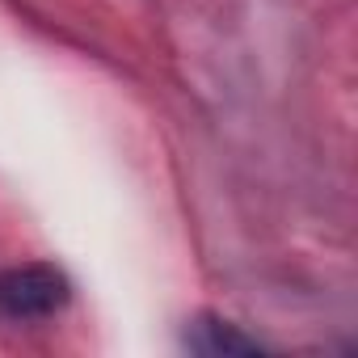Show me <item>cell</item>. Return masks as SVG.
Masks as SVG:
<instances>
[{
    "mask_svg": "<svg viewBox=\"0 0 358 358\" xmlns=\"http://www.w3.org/2000/svg\"><path fill=\"white\" fill-rule=\"evenodd\" d=\"M68 299H72L68 274L55 270V266H47V262L9 266L5 274H0V316H9V320L55 316Z\"/></svg>",
    "mask_w": 358,
    "mask_h": 358,
    "instance_id": "cell-1",
    "label": "cell"
},
{
    "mask_svg": "<svg viewBox=\"0 0 358 358\" xmlns=\"http://www.w3.org/2000/svg\"><path fill=\"white\" fill-rule=\"evenodd\" d=\"M186 350L194 354H207V358H232V354H262L266 345L257 337H249L241 324L232 320H220V316H199L190 329H186Z\"/></svg>",
    "mask_w": 358,
    "mask_h": 358,
    "instance_id": "cell-2",
    "label": "cell"
}]
</instances>
